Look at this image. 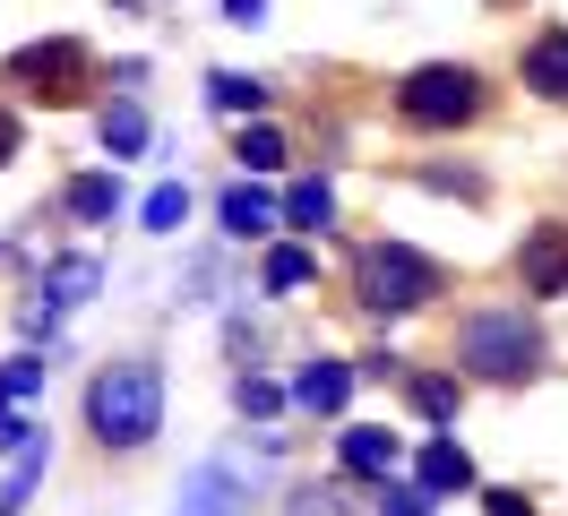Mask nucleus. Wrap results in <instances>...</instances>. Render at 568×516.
I'll list each match as a JSON object with an SVG mask.
<instances>
[{
  "label": "nucleus",
  "mask_w": 568,
  "mask_h": 516,
  "mask_svg": "<svg viewBox=\"0 0 568 516\" xmlns=\"http://www.w3.org/2000/svg\"><path fill=\"white\" fill-rule=\"evenodd\" d=\"M430 293H448V267L423 259V250H405V241H371L354 259V302L379 310V318H405V310H423Z\"/></svg>",
  "instance_id": "3"
},
{
  "label": "nucleus",
  "mask_w": 568,
  "mask_h": 516,
  "mask_svg": "<svg viewBox=\"0 0 568 516\" xmlns=\"http://www.w3.org/2000/svg\"><path fill=\"white\" fill-rule=\"evenodd\" d=\"M207 95L224 103V112H258V103H267V87H258V78H233V69H215Z\"/></svg>",
  "instance_id": "16"
},
{
  "label": "nucleus",
  "mask_w": 568,
  "mask_h": 516,
  "mask_svg": "<svg viewBox=\"0 0 568 516\" xmlns=\"http://www.w3.org/2000/svg\"><path fill=\"white\" fill-rule=\"evenodd\" d=\"M267 284H276V293L311 284V259H302V250H276V259H267Z\"/></svg>",
  "instance_id": "23"
},
{
  "label": "nucleus",
  "mask_w": 568,
  "mask_h": 516,
  "mask_svg": "<svg viewBox=\"0 0 568 516\" xmlns=\"http://www.w3.org/2000/svg\"><path fill=\"white\" fill-rule=\"evenodd\" d=\"M233 396H242V413H276V387H267V378H242Z\"/></svg>",
  "instance_id": "24"
},
{
  "label": "nucleus",
  "mask_w": 568,
  "mask_h": 516,
  "mask_svg": "<svg viewBox=\"0 0 568 516\" xmlns=\"http://www.w3.org/2000/svg\"><path fill=\"white\" fill-rule=\"evenodd\" d=\"M267 224H276V206L258 199V190H233V199H224V233H267Z\"/></svg>",
  "instance_id": "12"
},
{
  "label": "nucleus",
  "mask_w": 568,
  "mask_h": 516,
  "mask_svg": "<svg viewBox=\"0 0 568 516\" xmlns=\"http://www.w3.org/2000/svg\"><path fill=\"white\" fill-rule=\"evenodd\" d=\"M483 103L491 95H483V78L465 61H430V69H414V78L396 87V121H405V130H457V121H474Z\"/></svg>",
  "instance_id": "4"
},
{
  "label": "nucleus",
  "mask_w": 568,
  "mask_h": 516,
  "mask_svg": "<svg viewBox=\"0 0 568 516\" xmlns=\"http://www.w3.org/2000/svg\"><path fill=\"white\" fill-rule=\"evenodd\" d=\"M43 387V362L36 353H27V362H9V371H0V396H9V405H18V396H36Z\"/></svg>",
  "instance_id": "22"
},
{
  "label": "nucleus",
  "mask_w": 568,
  "mask_h": 516,
  "mask_svg": "<svg viewBox=\"0 0 568 516\" xmlns=\"http://www.w3.org/2000/svg\"><path fill=\"white\" fill-rule=\"evenodd\" d=\"M448 353H457L474 378H491V387H517V378L542 371V327H534L526 310H465L457 336H448Z\"/></svg>",
  "instance_id": "2"
},
{
  "label": "nucleus",
  "mask_w": 568,
  "mask_h": 516,
  "mask_svg": "<svg viewBox=\"0 0 568 516\" xmlns=\"http://www.w3.org/2000/svg\"><path fill=\"white\" fill-rule=\"evenodd\" d=\"M224 9H233V27H258V9H267V0H224Z\"/></svg>",
  "instance_id": "27"
},
{
  "label": "nucleus",
  "mask_w": 568,
  "mask_h": 516,
  "mask_svg": "<svg viewBox=\"0 0 568 516\" xmlns=\"http://www.w3.org/2000/svg\"><path fill=\"white\" fill-rule=\"evenodd\" d=\"M491 516H534V499L526 490H491Z\"/></svg>",
  "instance_id": "25"
},
{
  "label": "nucleus",
  "mask_w": 568,
  "mask_h": 516,
  "mask_svg": "<svg viewBox=\"0 0 568 516\" xmlns=\"http://www.w3.org/2000/svg\"><path fill=\"white\" fill-rule=\"evenodd\" d=\"M87 431L104 447H146L155 431H164V371L155 362H112V371H95V387H87Z\"/></svg>",
  "instance_id": "1"
},
{
  "label": "nucleus",
  "mask_w": 568,
  "mask_h": 516,
  "mask_svg": "<svg viewBox=\"0 0 568 516\" xmlns=\"http://www.w3.org/2000/svg\"><path fill=\"white\" fill-rule=\"evenodd\" d=\"M405 396H414L423 422H448V413H457V378H405Z\"/></svg>",
  "instance_id": "13"
},
{
  "label": "nucleus",
  "mask_w": 568,
  "mask_h": 516,
  "mask_svg": "<svg viewBox=\"0 0 568 516\" xmlns=\"http://www.w3.org/2000/svg\"><path fill=\"white\" fill-rule=\"evenodd\" d=\"M345 474H396V431H345Z\"/></svg>",
  "instance_id": "9"
},
{
  "label": "nucleus",
  "mask_w": 568,
  "mask_h": 516,
  "mask_svg": "<svg viewBox=\"0 0 568 516\" xmlns=\"http://www.w3.org/2000/svg\"><path fill=\"white\" fill-rule=\"evenodd\" d=\"M36 482H43V439H18V465H9V490H0V508H18Z\"/></svg>",
  "instance_id": "15"
},
{
  "label": "nucleus",
  "mask_w": 568,
  "mask_h": 516,
  "mask_svg": "<svg viewBox=\"0 0 568 516\" xmlns=\"http://www.w3.org/2000/svg\"><path fill=\"white\" fill-rule=\"evenodd\" d=\"M87 293H95V267H87V259H61V267H52V302H87Z\"/></svg>",
  "instance_id": "20"
},
{
  "label": "nucleus",
  "mask_w": 568,
  "mask_h": 516,
  "mask_svg": "<svg viewBox=\"0 0 568 516\" xmlns=\"http://www.w3.org/2000/svg\"><path fill=\"white\" fill-rule=\"evenodd\" d=\"M284 215H293V224H311V233H320L327 215H336V199H327V181H302V190H293V199H284Z\"/></svg>",
  "instance_id": "17"
},
{
  "label": "nucleus",
  "mask_w": 568,
  "mask_h": 516,
  "mask_svg": "<svg viewBox=\"0 0 568 516\" xmlns=\"http://www.w3.org/2000/svg\"><path fill=\"white\" fill-rule=\"evenodd\" d=\"M70 206H78V215H112V206H121L112 172H87V181H70Z\"/></svg>",
  "instance_id": "19"
},
{
  "label": "nucleus",
  "mask_w": 568,
  "mask_h": 516,
  "mask_svg": "<svg viewBox=\"0 0 568 516\" xmlns=\"http://www.w3.org/2000/svg\"><path fill=\"white\" fill-rule=\"evenodd\" d=\"M139 138H146V112H139V103H112V112H104V146H112V155H130Z\"/></svg>",
  "instance_id": "18"
},
{
  "label": "nucleus",
  "mask_w": 568,
  "mask_h": 516,
  "mask_svg": "<svg viewBox=\"0 0 568 516\" xmlns=\"http://www.w3.org/2000/svg\"><path fill=\"white\" fill-rule=\"evenodd\" d=\"M465 482H474L465 447H457V439H430V447H423V490H430V499H448V490H465Z\"/></svg>",
  "instance_id": "8"
},
{
  "label": "nucleus",
  "mask_w": 568,
  "mask_h": 516,
  "mask_svg": "<svg viewBox=\"0 0 568 516\" xmlns=\"http://www.w3.org/2000/svg\"><path fill=\"white\" fill-rule=\"evenodd\" d=\"M18 155V112H0V164Z\"/></svg>",
  "instance_id": "26"
},
{
  "label": "nucleus",
  "mask_w": 568,
  "mask_h": 516,
  "mask_svg": "<svg viewBox=\"0 0 568 516\" xmlns=\"http://www.w3.org/2000/svg\"><path fill=\"white\" fill-rule=\"evenodd\" d=\"M181 516H250V499H233V482L215 474H190V499H181Z\"/></svg>",
  "instance_id": "10"
},
{
  "label": "nucleus",
  "mask_w": 568,
  "mask_h": 516,
  "mask_svg": "<svg viewBox=\"0 0 568 516\" xmlns=\"http://www.w3.org/2000/svg\"><path fill=\"white\" fill-rule=\"evenodd\" d=\"M0 78H9V87H27V95H43V103H78V87H87V43H70V34L27 43V52H9Z\"/></svg>",
  "instance_id": "5"
},
{
  "label": "nucleus",
  "mask_w": 568,
  "mask_h": 516,
  "mask_svg": "<svg viewBox=\"0 0 568 516\" xmlns=\"http://www.w3.org/2000/svg\"><path fill=\"white\" fill-rule=\"evenodd\" d=\"M181 215H190V190H181V181L146 190V233H181Z\"/></svg>",
  "instance_id": "14"
},
{
  "label": "nucleus",
  "mask_w": 568,
  "mask_h": 516,
  "mask_svg": "<svg viewBox=\"0 0 568 516\" xmlns=\"http://www.w3.org/2000/svg\"><path fill=\"white\" fill-rule=\"evenodd\" d=\"M517 78H526L542 103H568V27H542L526 43V61H517Z\"/></svg>",
  "instance_id": "7"
},
{
  "label": "nucleus",
  "mask_w": 568,
  "mask_h": 516,
  "mask_svg": "<svg viewBox=\"0 0 568 516\" xmlns=\"http://www.w3.org/2000/svg\"><path fill=\"white\" fill-rule=\"evenodd\" d=\"M242 164H250V172H276V164H284V138H276V130H242Z\"/></svg>",
  "instance_id": "21"
},
{
  "label": "nucleus",
  "mask_w": 568,
  "mask_h": 516,
  "mask_svg": "<svg viewBox=\"0 0 568 516\" xmlns=\"http://www.w3.org/2000/svg\"><path fill=\"white\" fill-rule=\"evenodd\" d=\"M517 284H526L534 302L568 293V215H551V224H534V233L517 241Z\"/></svg>",
  "instance_id": "6"
},
{
  "label": "nucleus",
  "mask_w": 568,
  "mask_h": 516,
  "mask_svg": "<svg viewBox=\"0 0 568 516\" xmlns=\"http://www.w3.org/2000/svg\"><path fill=\"white\" fill-rule=\"evenodd\" d=\"M345 387H354V378L336 371V362H311V371H302V387H293V396H302V405H311V413H336V405H345Z\"/></svg>",
  "instance_id": "11"
}]
</instances>
